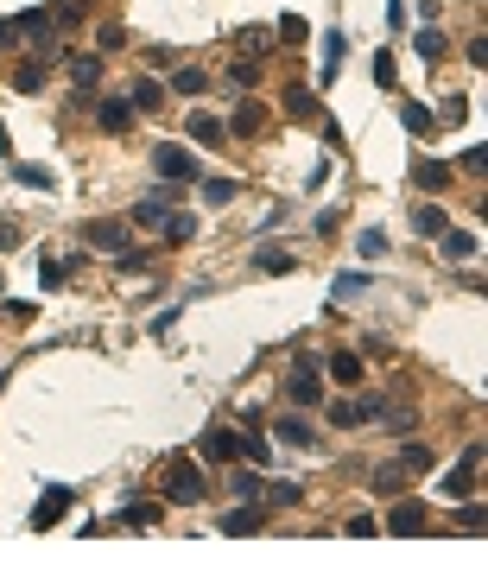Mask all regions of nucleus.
I'll return each mask as SVG.
<instances>
[{
    "label": "nucleus",
    "mask_w": 488,
    "mask_h": 571,
    "mask_svg": "<svg viewBox=\"0 0 488 571\" xmlns=\"http://www.w3.org/2000/svg\"><path fill=\"white\" fill-rule=\"evenodd\" d=\"M203 495H209V482H203L197 457H165V502H178V508H197Z\"/></svg>",
    "instance_id": "1"
},
{
    "label": "nucleus",
    "mask_w": 488,
    "mask_h": 571,
    "mask_svg": "<svg viewBox=\"0 0 488 571\" xmlns=\"http://www.w3.org/2000/svg\"><path fill=\"white\" fill-rule=\"evenodd\" d=\"M286 394H292V406H317L324 400V362H317V355H299V362H292Z\"/></svg>",
    "instance_id": "2"
},
{
    "label": "nucleus",
    "mask_w": 488,
    "mask_h": 571,
    "mask_svg": "<svg viewBox=\"0 0 488 571\" xmlns=\"http://www.w3.org/2000/svg\"><path fill=\"white\" fill-rule=\"evenodd\" d=\"M153 172H159L165 184H197V153L172 147V140H159V147H153Z\"/></svg>",
    "instance_id": "3"
},
{
    "label": "nucleus",
    "mask_w": 488,
    "mask_h": 571,
    "mask_svg": "<svg viewBox=\"0 0 488 571\" xmlns=\"http://www.w3.org/2000/svg\"><path fill=\"white\" fill-rule=\"evenodd\" d=\"M197 457H203V464H235V457H241V439L229 432V425H209V432L197 439Z\"/></svg>",
    "instance_id": "4"
},
{
    "label": "nucleus",
    "mask_w": 488,
    "mask_h": 571,
    "mask_svg": "<svg viewBox=\"0 0 488 571\" xmlns=\"http://www.w3.org/2000/svg\"><path fill=\"white\" fill-rule=\"evenodd\" d=\"M273 432H279V445H292V451H311V445H317V432H311V419H305V413H279V419H273Z\"/></svg>",
    "instance_id": "5"
},
{
    "label": "nucleus",
    "mask_w": 488,
    "mask_h": 571,
    "mask_svg": "<svg viewBox=\"0 0 488 571\" xmlns=\"http://www.w3.org/2000/svg\"><path fill=\"white\" fill-rule=\"evenodd\" d=\"M324 375H330L336 388H356V381H362V355H356V349H330Z\"/></svg>",
    "instance_id": "6"
},
{
    "label": "nucleus",
    "mask_w": 488,
    "mask_h": 571,
    "mask_svg": "<svg viewBox=\"0 0 488 571\" xmlns=\"http://www.w3.org/2000/svg\"><path fill=\"white\" fill-rule=\"evenodd\" d=\"M70 83H77V96H89L102 83V51H77L70 57Z\"/></svg>",
    "instance_id": "7"
},
{
    "label": "nucleus",
    "mask_w": 488,
    "mask_h": 571,
    "mask_svg": "<svg viewBox=\"0 0 488 571\" xmlns=\"http://www.w3.org/2000/svg\"><path fill=\"white\" fill-rule=\"evenodd\" d=\"M70 502H77L70 489H45V495H38V508H32V527H38V533H45V527H57V515H63Z\"/></svg>",
    "instance_id": "8"
},
{
    "label": "nucleus",
    "mask_w": 488,
    "mask_h": 571,
    "mask_svg": "<svg viewBox=\"0 0 488 571\" xmlns=\"http://www.w3.org/2000/svg\"><path fill=\"white\" fill-rule=\"evenodd\" d=\"M83 242H89V248H102V254H121V248H127V223H108V217H102V223H89V229H83Z\"/></svg>",
    "instance_id": "9"
},
{
    "label": "nucleus",
    "mask_w": 488,
    "mask_h": 571,
    "mask_svg": "<svg viewBox=\"0 0 488 571\" xmlns=\"http://www.w3.org/2000/svg\"><path fill=\"white\" fill-rule=\"evenodd\" d=\"M172 203H178L172 191H153V197H139V203H133V223H147V229H159V223L172 217Z\"/></svg>",
    "instance_id": "10"
},
{
    "label": "nucleus",
    "mask_w": 488,
    "mask_h": 571,
    "mask_svg": "<svg viewBox=\"0 0 488 571\" xmlns=\"http://www.w3.org/2000/svg\"><path fill=\"white\" fill-rule=\"evenodd\" d=\"M190 140H197V147H223V140H229V121H216L209 108H197V115H190Z\"/></svg>",
    "instance_id": "11"
},
{
    "label": "nucleus",
    "mask_w": 488,
    "mask_h": 571,
    "mask_svg": "<svg viewBox=\"0 0 488 571\" xmlns=\"http://www.w3.org/2000/svg\"><path fill=\"white\" fill-rule=\"evenodd\" d=\"M475 470H482V445H469V451H463V464L444 476V489H450V495H469V489H475Z\"/></svg>",
    "instance_id": "12"
},
{
    "label": "nucleus",
    "mask_w": 488,
    "mask_h": 571,
    "mask_svg": "<svg viewBox=\"0 0 488 571\" xmlns=\"http://www.w3.org/2000/svg\"><path fill=\"white\" fill-rule=\"evenodd\" d=\"M387 533H400V540H412V533H425V508H418V502H400V508L387 515Z\"/></svg>",
    "instance_id": "13"
},
{
    "label": "nucleus",
    "mask_w": 488,
    "mask_h": 571,
    "mask_svg": "<svg viewBox=\"0 0 488 571\" xmlns=\"http://www.w3.org/2000/svg\"><path fill=\"white\" fill-rule=\"evenodd\" d=\"M127 102H133V115H159V108H165V89H159V77H139Z\"/></svg>",
    "instance_id": "14"
},
{
    "label": "nucleus",
    "mask_w": 488,
    "mask_h": 571,
    "mask_svg": "<svg viewBox=\"0 0 488 571\" xmlns=\"http://www.w3.org/2000/svg\"><path fill=\"white\" fill-rule=\"evenodd\" d=\"M412 229L425 235V242H438L450 223H444V209H438V203H412Z\"/></svg>",
    "instance_id": "15"
},
{
    "label": "nucleus",
    "mask_w": 488,
    "mask_h": 571,
    "mask_svg": "<svg viewBox=\"0 0 488 571\" xmlns=\"http://www.w3.org/2000/svg\"><path fill=\"white\" fill-rule=\"evenodd\" d=\"M438 248H444V260H469V254H482V242H475L469 229H444Z\"/></svg>",
    "instance_id": "16"
},
{
    "label": "nucleus",
    "mask_w": 488,
    "mask_h": 571,
    "mask_svg": "<svg viewBox=\"0 0 488 571\" xmlns=\"http://www.w3.org/2000/svg\"><path fill=\"white\" fill-rule=\"evenodd\" d=\"M400 482H406V464H400V457H387V464L368 470V489H374V495H393Z\"/></svg>",
    "instance_id": "17"
},
{
    "label": "nucleus",
    "mask_w": 488,
    "mask_h": 571,
    "mask_svg": "<svg viewBox=\"0 0 488 571\" xmlns=\"http://www.w3.org/2000/svg\"><path fill=\"white\" fill-rule=\"evenodd\" d=\"M260 527H266L260 508H235V515H223V533H229V540H248V533H260Z\"/></svg>",
    "instance_id": "18"
},
{
    "label": "nucleus",
    "mask_w": 488,
    "mask_h": 571,
    "mask_svg": "<svg viewBox=\"0 0 488 571\" xmlns=\"http://www.w3.org/2000/svg\"><path fill=\"white\" fill-rule=\"evenodd\" d=\"M412 184H418V191H444V184H450V166H438V159H418V166H412Z\"/></svg>",
    "instance_id": "19"
},
{
    "label": "nucleus",
    "mask_w": 488,
    "mask_h": 571,
    "mask_svg": "<svg viewBox=\"0 0 488 571\" xmlns=\"http://www.w3.org/2000/svg\"><path fill=\"white\" fill-rule=\"evenodd\" d=\"M260 495H266V508H299L305 502L299 482H260Z\"/></svg>",
    "instance_id": "20"
},
{
    "label": "nucleus",
    "mask_w": 488,
    "mask_h": 571,
    "mask_svg": "<svg viewBox=\"0 0 488 571\" xmlns=\"http://www.w3.org/2000/svg\"><path fill=\"white\" fill-rule=\"evenodd\" d=\"M241 425H248V419H241ZM235 439H241V457H248V464H260V470L273 464V445H266V439L254 432V425H248V432H235Z\"/></svg>",
    "instance_id": "21"
},
{
    "label": "nucleus",
    "mask_w": 488,
    "mask_h": 571,
    "mask_svg": "<svg viewBox=\"0 0 488 571\" xmlns=\"http://www.w3.org/2000/svg\"><path fill=\"white\" fill-rule=\"evenodd\" d=\"M96 121H102L108 133H127V127H133V102H102V108H96Z\"/></svg>",
    "instance_id": "22"
},
{
    "label": "nucleus",
    "mask_w": 488,
    "mask_h": 571,
    "mask_svg": "<svg viewBox=\"0 0 488 571\" xmlns=\"http://www.w3.org/2000/svg\"><path fill=\"white\" fill-rule=\"evenodd\" d=\"M172 89H178V96H203V89H209V70H197V64L172 70Z\"/></svg>",
    "instance_id": "23"
},
{
    "label": "nucleus",
    "mask_w": 488,
    "mask_h": 571,
    "mask_svg": "<svg viewBox=\"0 0 488 571\" xmlns=\"http://www.w3.org/2000/svg\"><path fill=\"white\" fill-rule=\"evenodd\" d=\"M13 89H20V96H32V89H45V57H26V64L13 70Z\"/></svg>",
    "instance_id": "24"
},
{
    "label": "nucleus",
    "mask_w": 488,
    "mask_h": 571,
    "mask_svg": "<svg viewBox=\"0 0 488 571\" xmlns=\"http://www.w3.org/2000/svg\"><path fill=\"white\" fill-rule=\"evenodd\" d=\"M260 121H266V115H260V102H241V108H235V121H229V133L254 140V133H260Z\"/></svg>",
    "instance_id": "25"
},
{
    "label": "nucleus",
    "mask_w": 488,
    "mask_h": 571,
    "mask_svg": "<svg viewBox=\"0 0 488 571\" xmlns=\"http://www.w3.org/2000/svg\"><path fill=\"white\" fill-rule=\"evenodd\" d=\"M197 184H203V203H216V209H223V203H235V191H241L235 178H197Z\"/></svg>",
    "instance_id": "26"
},
{
    "label": "nucleus",
    "mask_w": 488,
    "mask_h": 571,
    "mask_svg": "<svg viewBox=\"0 0 488 571\" xmlns=\"http://www.w3.org/2000/svg\"><path fill=\"white\" fill-rule=\"evenodd\" d=\"M400 464H406V476H432V464H438V457H432L425 445H406V451H400Z\"/></svg>",
    "instance_id": "27"
},
{
    "label": "nucleus",
    "mask_w": 488,
    "mask_h": 571,
    "mask_svg": "<svg viewBox=\"0 0 488 571\" xmlns=\"http://www.w3.org/2000/svg\"><path fill=\"white\" fill-rule=\"evenodd\" d=\"M254 267H260V273H292L299 260H292L286 248H260V254H254Z\"/></svg>",
    "instance_id": "28"
},
{
    "label": "nucleus",
    "mask_w": 488,
    "mask_h": 571,
    "mask_svg": "<svg viewBox=\"0 0 488 571\" xmlns=\"http://www.w3.org/2000/svg\"><path fill=\"white\" fill-rule=\"evenodd\" d=\"M286 115H299V121H305V115H317V96H311L305 83H292V89H286Z\"/></svg>",
    "instance_id": "29"
},
{
    "label": "nucleus",
    "mask_w": 488,
    "mask_h": 571,
    "mask_svg": "<svg viewBox=\"0 0 488 571\" xmlns=\"http://www.w3.org/2000/svg\"><path fill=\"white\" fill-rule=\"evenodd\" d=\"M418 57H425V64H438V57H450V45H444V32H418Z\"/></svg>",
    "instance_id": "30"
},
{
    "label": "nucleus",
    "mask_w": 488,
    "mask_h": 571,
    "mask_svg": "<svg viewBox=\"0 0 488 571\" xmlns=\"http://www.w3.org/2000/svg\"><path fill=\"white\" fill-rule=\"evenodd\" d=\"M336 64H342V32L324 38V83H336Z\"/></svg>",
    "instance_id": "31"
},
{
    "label": "nucleus",
    "mask_w": 488,
    "mask_h": 571,
    "mask_svg": "<svg viewBox=\"0 0 488 571\" xmlns=\"http://www.w3.org/2000/svg\"><path fill=\"white\" fill-rule=\"evenodd\" d=\"M279 38H286V45H305V38H311V26H305L299 13H286V20H279Z\"/></svg>",
    "instance_id": "32"
},
{
    "label": "nucleus",
    "mask_w": 488,
    "mask_h": 571,
    "mask_svg": "<svg viewBox=\"0 0 488 571\" xmlns=\"http://www.w3.org/2000/svg\"><path fill=\"white\" fill-rule=\"evenodd\" d=\"M356 293H368V273H342L336 279V299H356Z\"/></svg>",
    "instance_id": "33"
},
{
    "label": "nucleus",
    "mask_w": 488,
    "mask_h": 571,
    "mask_svg": "<svg viewBox=\"0 0 488 571\" xmlns=\"http://www.w3.org/2000/svg\"><path fill=\"white\" fill-rule=\"evenodd\" d=\"M70 267H77V254H63V260H45V267H38V279H45V286H57Z\"/></svg>",
    "instance_id": "34"
},
{
    "label": "nucleus",
    "mask_w": 488,
    "mask_h": 571,
    "mask_svg": "<svg viewBox=\"0 0 488 571\" xmlns=\"http://www.w3.org/2000/svg\"><path fill=\"white\" fill-rule=\"evenodd\" d=\"M20 184H32V191H51V184H57V178H51V172H45V166H20Z\"/></svg>",
    "instance_id": "35"
},
{
    "label": "nucleus",
    "mask_w": 488,
    "mask_h": 571,
    "mask_svg": "<svg viewBox=\"0 0 488 571\" xmlns=\"http://www.w3.org/2000/svg\"><path fill=\"white\" fill-rule=\"evenodd\" d=\"M482 527H488L482 508H457V533H482Z\"/></svg>",
    "instance_id": "36"
},
{
    "label": "nucleus",
    "mask_w": 488,
    "mask_h": 571,
    "mask_svg": "<svg viewBox=\"0 0 488 571\" xmlns=\"http://www.w3.org/2000/svg\"><path fill=\"white\" fill-rule=\"evenodd\" d=\"M400 121H406V127H412V133H432V108H418V102H412V108H406V115H400Z\"/></svg>",
    "instance_id": "37"
},
{
    "label": "nucleus",
    "mask_w": 488,
    "mask_h": 571,
    "mask_svg": "<svg viewBox=\"0 0 488 571\" xmlns=\"http://www.w3.org/2000/svg\"><path fill=\"white\" fill-rule=\"evenodd\" d=\"M153 521H159L153 502H133V508H127V527H153Z\"/></svg>",
    "instance_id": "38"
},
{
    "label": "nucleus",
    "mask_w": 488,
    "mask_h": 571,
    "mask_svg": "<svg viewBox=\"0 0 488 571\" xmlns=\"http://www.w3.org/2000/svg\"><path fill=\"white\" fill-rule=\"evenodd\" d=\"M190 229H197V223H190V217H178V209L165 217V235H172V242H190Z\"/></svg>",
    "instance_id": "39"
},
{
    "label": "nucleus",
    "mask_w": 488,
    "mask_h": 571,
    "mask_svg": "<svg viewBox=\"0 0 488 571\" xmlns=\"http://www.w3.org/2000/svg\"><path fill=\"white\" fill-rule=\"evenodd\" d=\"M374 83L393 89V57H387V51H374Z\"/></svg>",
    "instance_id": "40"
},
{
    "label": "nucleus",
    "mask_w": 488,
    "mask_h": 571,
    "mask_svg": "<svg viewBox=\"0 0 488 571\" xmlns=\"http://www.w3.org/2000/svg\"><path fill=\"white\" fill-rule=\"evenodd\" d=\"M482 153H488V147H469V153H463V159H457V166H463V172H469V178H482V166H488V159H482Z\"/></svg>",
    "instance_id": "41"
},
{
    "label": "nucleus",
    "mask_w": 488,
    "mask_h": 571,
    "mask_svg": "<svg viewBox=\"0 0 488 571\" xmlns=\"http://www.w3.org/2000/svg\"><path fill=\"white\" fill-rule=\"evenodd\" d=\"M356 248H362V254H387V235H381V229H362V242H356Z\"/></svg>",
    "instance_id": "42"
},
{
    "label": "nucleus",
    "mask_w": 488,
    "mask_h": 571,
    "mask_svg": "<svg viewBox=\"0 0 488 571\" xmlns=\"http://www.w3.org/2000/svg\"><path fill=\"white\" fill-rule=\"evenodd\" d=\"M235 495H260V464H254V470H241V476H235Z\"/></svg>",
    "instance_id": "43"
},
{
    "label": "nucleus",
    "mask_w": 488,
    "mask_h": 571,
    "mask_svg": "<svg viewBox=\"0 0 488 571\" xmlns=\"http://www.w3.org/2000/svg\"><path fill=\"white\" fill-rule=\"evenodd\" d=\"M121 45H127V32H121V26L108 20V26H102V51H121Z\"/></svg>",
    "instance_id": "44"
},
{
    "label": "nucleus",
    "mask_w": 488,
    "mask_h": 571,
    "mask_svg": "<svg viewBox=\"0 0 488 571\" xmlns=\"http://www.w3.org/2000/svg\"><path fill=\"white\" fill-rule=\"evenodd\" d=\"M20 242V223H0V248H13Z\"/></svg>",
    "instance_id": "45"
},
{
    "label": "nucleus",
    "mask_w": 488,
    "mask_h": 571,
    "mask_svg": "<svg viewBox=\"0 0 488 571\" xmlns=\"http://www.w3.org/2000/svg\"><path fill=\"white\" fill-rule=\"evenodd\" d=\"M7 38L20 45V26H13V20H0V45H7Z\"/></svg>",
    "instance_id": "46"
}]
</instances>
